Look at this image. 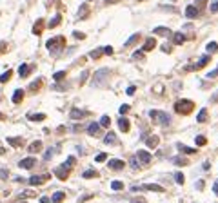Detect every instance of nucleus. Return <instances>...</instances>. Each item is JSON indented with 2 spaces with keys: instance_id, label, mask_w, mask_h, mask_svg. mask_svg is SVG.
Here are the masks:
<instances>
[{
  "instance_id": "obj_59",
  "label": "nucleus",
  "mask_w": 218,
  "mask_h": 203,
  "mask_svg": "<svg viewBox=\"0 0 218 203\" xmlns=\"http://www.w3.org/2000/svg\"><path fill=\"white\" fill-rule=\"evenodd\" d=\"M131 203H144V201H142V200H138V201H131Z\"/></svg>"
},
{
  "instance_id": "obj_10",
  "label": "nucleus",
  "mask_w": 218,
  "mask_h": 203,
  "mask_svg": "<svg viewBox=\"0 0 218 203\" xmlns=\"http://www.w3.org/2000/svg\"><path fill=\"white\" fill-rule=\"evenodd\" d=\"M54 174H57L60 180H66V178H67V174H69V169H66V167L62 165V167H58L57 171H54Z\"/></svg>"
},
{
  "instance_id": "obj_28",
  "label": "nucleus",
  "mask_w": 218,
  "mask_h": 203,
  "mask_svg": "<svg viewBox=\"0 0 218 203\" xmlns=\"http://www.w3.org/2000/svg\"><path fill=\"white\" fill-rule=\"evenodd\" d=\"M109 123H111V120H109V116H102L100 118V127H109Z\"/></svg>"
},
{
  "instance_id": "obj_54",
  "label": "nucleus",
  "mask_w": 218,
  "mask_h": 203,
  "mask_svg": "<svg viewBox=\"0 0 218 203\" xmlns=\"http://www.w3.org/2000/svg\"><path fill=\"white\" fill-rule=\"evenodd\" d=\"M127 94H135V87H133V85L127 87Z\"/></svg>"
},
{
  "instance_id": "obj_12",
  "label": "nucleus",
  "mask_w": 218,
  "mask_h": 203,
  "mask_svg": "<svg viewBox=\"0 0 218 203\" xmlns=\"http://www.w3.org/2000/svg\"><path fill=\"white\" fill-rule=\"evenodd\" d=\"M86 114H87V112H84V111H80V109H73V111H71V114H69V116H71L73 120H82V118L86 116Z\"/></svg>"
},
{
  "instance_id": "obj_25",
  "label": "nucleus",
  "mask_w": 218,
  "mask_h": 203,
  "mask_svg": "<svg viewBox=\"0 0 218 203\" xmlns=\"http://www.w3.org/2000/svg\"><path fill=\"white\" fill-rule=\"evenodd\" d=\"M176 147H178L180 151H184V152H187V154H193V152L196 151V149H191V147H186V145H182V143H178V145H176Z\"/></svg>"
},
{
  "instance_id": "obj_18",
  "label": "nucleus",
  "mask_w": 218,
  "mask_h": 203,
  "mask_svg": "<svg viewBox=\"0 0 218 203\" xmlns=\"http://www.w3.org/2000/svg\"><path fill=\"white\" fill-rule=\"evenodd\" d=\"M118 127H120L124 132H127V131H129V121H127L126 118H120V120H118Z\"/></svg>"
},
{
  "instance_id": "obj_27",
  "label": "nucleus",
  "mask_w": 218,
  "mask_h": 203,
  "mask_svg": "<svg viewBox=\"0 0 218 203\" xmlns=\"http://www.w3.org/2000/svg\"><path fill=\"white\" fill-rule=\"evenodd\" d=\"M8 141L13 145V147H18V145H22V138H8Z\"/></svg>"
},
{
  "instance_id": "obj_41",
  "label": "nucleus",
  "mask_w": 218,
  "mask_h": 203,
  "mask_svg": "<svg viewBox=\"0 0 218 203\" xmlns=\"http://www.w3.org/2000/svg\"><path fill=\"white\" fill-rule=\"evenodd\" d=\"M40 29H42V20H38V24L35 25V31H33V33H35V35H38V33H42Z\"/></svg>"
},
{
  "instance_id": "obj_2",
  "label": "nucleus",
  "mask_w": 218,
  "mask_h": 203,
  "mask_svg": "<svg viewBox=\"0 0 218 203\" xmlns=\"http://www.w3.org/2000/svg\"><path fill=\"white\" fill-rule=\"evenodd\" d=\"M149 116H151L155 121H158L160 125H169L171 123V118H169L167 112H162V111H151L149 112Z\"/></svg>"
},
{
  "instance_id": "obj_58",
  "label": "nucleus",
  "mask_w": 218,
  "mask_h": 203,
  "mask_svg": "<svg viewBox=\"0 0 218 203\" xmlns=\"http://www.w3.org/2000/svg\"><path fill=\"white\" fill-rule=\"evenodd\" d=\"M6 152V149H2V147H0V154H4Z\"/></svg>"
},
{
  "instance_id": "obj_7",
  "label": "nucleus",
  "mask_w": 218,
  "mask_h": 203,
  "mask_svg": "<svg viewBox=\"0 0 218 203\" xmlns=\"http://www.w3.org/2000/svg\"><path fill=\"white\" fill-rule=\"evenodd\" d=\"M47 178H49V174H44V176H31V178H29V183H31V185H40V183H44Z\"/></svg>"
},
{
  "instance_id": "obj_9",
  "label": "nucleus",
  "mask_w": 218,
  "mask_h": 203,
  "mask_svg": "<svg viewBox=\"0 0 218 203\" xmlns=\"http://www.w3.org/2000/svg\"><path fill=\"white\" fill-rule=\"evenodd\" d=\"M136 156H138V160L142 161V163H149V161H151V154H149L147 151H138Z\"/></svg>"
},
{
  "instance_id": "obj_26",
  "label": "nucleus",
  "mask_w": 218,
  "mask_h": 203,
  "mask_svg": "<svg viewBox=\"0 0 218 203\" xmlns=\"http://www.w3.org/2000/svg\"><path fill=\"white\" fill-rule=\"evenodd\" d=\"M155 35H169V29L167 27H155Z\"/></svg>"
},
{
  "instance_id": "obj_47",
  "label": "nucleus",
  "mask_w": 218,
  "mask_h": 203,
  "mask_svg": "<svg viewBox=\"0 0 218 203\" xmlns=\"http://www.w3.org/2000/svg\"><path fill=\"white\" fill-rule=\"evenodd\" d=\"M127 111H129V105H122V107H120V112H122V114L127 112Z\"/></svg>"
},
{
  "instance_id": "obj_4",
  "label": "nucleus",
  "mask_w": 218,
  "mask_h": 203,
  "mask_svg": "<svg viewBox=\"0 0 218 203\" xmlns=\"http://www.w3.org/2000/svg\"><path fill=\"white\" fill-rule=\"evenodd\" d=\"M58 44H66V40H64V36H57V38H51V40H47V47H49V49H53V51H57L58 49Z\"/></svg>"
},
{
  "instance_id": "obj_32",
  "label": "nucleus",
  "mask_w": 218,
  "mask_h": 203,
  "mask_svg": "<svg viewBox=\"0 0 218 203\" xmlns=\"http://www.w3.org/2000/svg\"><path fill=\"white\" fill-rule=\"evenodd\" d=\"M138 36H140V35H138V33H136V35H133V36H131V38H129V40H127V42H126V45H124V47H129V45H131L133 42H136V40H138Z\"/></svg>"
},
{
  "instance_id": "obj_40",
  "label": "nucleus",
  "mask_w": 218,
  "mask_h": 203,
  "mask_svg": "<svg viewBox=\"0 0 218 203\" xmlns=\"http://www.w3.org/2000/svg\"><path fill=\"white\" fill-rule=\"evenodd\" d=\"M73 163H75V158L71 156V158H67V161L64 163V167H66V169H69V167H73Z\"/></svg>"
},
{
  "instance_id": "obj_19",
  "label": "nucleus",
  "mask_w": 218,
  "mask_h": 203,
  "mask_svg": "<svg viewBox=\"0 0 218 203\" xmlns=\"http://www.w3.org/2000/svg\"><path fill=\"white\" fill-rule=\"evenodd\" d=\"M144 189H147V191H155V192H164V187H160V185H153V183L144 185Z\"/></svg>"
},
{
  "instance_id": "obj_48",
  "label": "nucleus",
  "mask_w": 218,
  "mask_h": 203,
  "mask_svg": "<svg viewBox=\"0 0 218 203\" xmlns=\"http://www.w3.org/2000/svg\"><path fill=\"white\" fill-rule=\"evenodd\" d=\"M53 152H54V151H51V149H49V151H47V152H46V156H44V158H46V160H49V158L53 156Z\"/></svg>"
},
{
  "instance_id": "obj_16",
  "label": "nucleus",
  "mask_w": 218,
  "mask_h": 203,
  "mask_svg": "<svg viewBox=\"0 0 218 203\" xmlns=\"http://www.w3.org/2000/svg\"><path fill=\"white\" fill-rule=\"evenodd\" d=\"M155 45H156V40H155V38H147L146 44H144V51H151Z\"/></svg>"
},
{
  "instance_id": "obj_5",
  "label": "nucleus",
  "mask_w": 218,
  "mask_h": 203,
  "mask_svg": "<svg viewBox=\"0 0 218 203\" xmlns=\"http://www.w3.org/2000/svg\"><path fill=\"white\" fill-rule=\"evenodd\" d=\"M198 15H200V9H196V5H187V8H186V16L187 18L195 20Z\"/></svg>"
},
{
  "instance_id": "obj_55",
  "label": "nucleus",
  "mask_w": 218,
  "mask_h": 203,
  "mask_svg": "<svg viewBox=\"0 0 218 203\" xmlns=\"http://www.w3.org/2000/svg\"><path fill=\"white\" fill-rule=\"evenodd\" d=\"M40 201H42V203H49L51 200H49V198H46V196H42V198H40Z\"/></svg>"
},
{
  "instance_id": "obj_24",
  "label": "nucleus",
  "mask_w": 218,
  "mask_h": 203,
  "mask_svg": "<svg viewBox=\"0 0 218 203\" xmlns=\"http://www.w3.org/2000/svg\"><path fill=\"white\" fill-rule=\"evenodd\" d=\"M111 189H113V191H122V189H124V183L118 181V180H115L113 183H111Z\"/></svg>"
},
{
  "instance_id": "obj_22",
  "label": "nucleus",
  "mask_w": 218,
  "mask_h": 203,
  "mask_svg": "<svg viewBox=\"0 0 218 203\" xmlns=\"http://www.w3.org/2000/svg\"><path fill=\"white\" fill-rule=\"evenodd\" d=\"M40 149H42V143H40V141H33L29 145V152H38Z\"/></svg>"
},
{
  "instance_id": "obj_11",
  "label": "nucleus",
  "mask_w": 218,
  "mask_h": 203,
  "mask_svg": "<svg viewBox=\"0 0 218 203\" xmlns=\"http://www.w3.org/2000/svg\"><path fill=\"white\" fill-rule=\"evenodd\" d=\"M104 141H106V143L109 145V143H111V145H115V143H117V134H115V132H111V131H109L107 134H106V138H104Z\"/></svg>"
},
{
  "instance_id": "obj_51",
  "label": "nucleus",
  "mask_w": 218,
  "mask_h": 203,
  "mask_svg": "<svg viewBox=\"0 0 218 203\" xmlns=\"http://www.w3.org/2000/svg\"><path fill=\"white\" fill-rule=\"evenodd\" d=\"M78 15H87V8H86V5H84V8H82V9L78 11Z\"/></svg>"
},
{
  "instance_id": "obj_20",
  "label": "nucleus",
  "mask_w": 218,
  "mask_h": 203,
  "mask_svg": "<svg viewBox=\"0 0 218 203\" xmlns=\"http://www.w3.org/2000/svg\"><path fill=\"white\" fill-rule=\"evenodd\" d=\"M146 143H147V147H156L158 145V136H149L146 140Z\"/></svg>"
},
{
  "instance_id": "obj_50",
  "label": "nucleus",
  "mask_w": 218,
  "mask_h": 203,
  "mask_svg": "<svg viewBox=\"0 0 218 203\" xmlns=\"http://www.w3.org/2000/svg\"><path fill=\"white\" fill-rule=\"evenodd\" d=\"M87 74H89V73H87V71H86V73H82V78H80V84H84V80L87 78Z\"/></svg>"
},
{
  "instance_id": "obj_6",
  "label": "nucleus",
  "mask_w": 218,
  "mask_h": 203,
  "mask_svg": "<svg viewBox=\"0 0 218 203\" xmlns=\"http://www.w3.org/2000/svg\"><path fill=\"white\" fill-rule=\"evenodd\" d=\"M35 163H37V160L35 158H24V160H20V167H22V169H33V167H35Z\"/></svg>"
},
{
  "instance_id": "obj_56",
  "label": "nucleus",
  "mask_w": 218,
  "mask_h": 203,
  "mask_svg": "<svg viewBox=\"0 0 218 203\" xmlns=\"http://www.w3.org/2000/svg\"><path fill=\"white\" fill-rule=\"evenodd\" d=\"M213 191H215V194H218V181H215V185H213Z\"/></svg>"
},
{
  "instance_id": "obj_46",
  "label": "nucleus",
  "mask_w": 218,
  "mask_h": 203,
  "mask_svg": "<svg viewBox=\"0 0 218 203\" xmlns=\"http://www.w3.org/2000/svg\"><path fill=\"white\" fill-rule=\"evenodd\" d=\"M104 53H106V55H111V53H113V47H111V45L104 47Z\"/></svg>"
},
{
  "instance_id": "obj_49",
  "label": "nucleus",
  "mask_w": 218,
  "mask_h": 203,
  "mask_svg": "<svg viewBox=\"0 0 218 203\" xmlns=\"http://www.w3.org/2000/svg\"><path fill=\"white\" fill-rule=\"evenodd\" d=\"M131 167H133V169L138 167V161H136V158H133V160H131Z\"/></svg>"
},
{
  "instance_id": "obj_31",
  "label": "nucleus",
  "mask_w": 218,
  "mask_h": 203,
  "mask_svg": "<svg viewBox=\"0 0 218 203\" xmlns=\"http://www.w3.org/2000/svg\"><path fill=\"white\" fill-rule=\"evenodd\" d=\"M97 176H98L97 171H86L84 172V178H87V180H89V178H97Z\"/></svg>"
},
{
  "instance_id": "obj_37",
  "label": "nucleus",
  "mask_w": 218,
  "mask_h": 203,
  "mask_svg": "<svg viewBox=\"0 0 218 203\" xmlns=\"http://www.w3.org/2000/svg\"><path fill=\"white\" fill-rule=\"evenodd\" d=\"M9 78H11V71H8V73H4V74H2V76H0V82H2V84H4V82H8V80H9Z\"/></svg>"
},
{
  "instance_id": "obj_13",
  "label": "nucleus",
  "mask_w": 218,
  "mask_h": 203,
  "mask_svg": "<svg viewBox=\"0 0 218 203\" xmlns=\"http://www.w3.org/2000/svg\"><path fill=\"white\" fill-rule=\"evenodd\" d=\"M98 131H100V125H98V123H91L89 127H87V132H89L91 136H97Z\"/></svg>"
},
{
  "instance_id": "obj_30",
  "label": "nucleus",
  "mask_w": 218,
  "mask_h": 203,
  "mask_svg": "<svg viewBox=\"0 0 218 203\" xmlns=\"http://www.w3.org/2000/svg\"><path fill=\"white\" fill-rule=\"evenodd\" d=\"M46 118V114H29V120H33V121H42Z\"/></svg>"
},
{
  "instance_id": "obj_34",
  "label": "nucleus",
  "mask_w": 218,
  "mask_h": 203,
  "mask_svg": "<svg viewBox=\"0 0 218 203\" xmlns=\"http://www.w3.org/2000/svg\"><path fill=\"white\" fill-rule=\"evenodd\" d=\"M209 11L211 13H218V0H213V4L209 5Z\"/></svg>"
},
{
  "instance_id": "obj_53",
  "label": "nucleus",
  "mask_w": 218,
  "mask_h": 203,
  "mask_svg": "<svg viewBox=\"0 0 218 203\" xmlns=\"http://www.w3.org/2000/svg\"><path fill=\"white\" fill-rule=\"evenodd\" d=\"M73 35H75V38H84V35H82V33H78V31H75Z\"/></svg>"
},
{
  "instance_id": "obj_8",
  "label": "nucleus",
  "mask_w": 218,
  "mask_h": 203,
  "mask_svg": "<svg viewBox=\"0 0 218 203\" xmlns=\"http://www.w3.org/2000/svg\"><path fill=\"white\" fill-rule=\"evenodd\" d=\"M124 161L122 160H109V169H113V171H120V169H124Z\"/></svg>"
},
{
  "instance_id": "obj_61",
  "label": "nucleus",
  "mask_w": 218,
  "mask_h": 203,
  "mask_svg": "<svg viewBox=\"0 0 218 203\" xmlns=\"http://www.w3.org/2000/svg\"><path fill=\"white\" fill-rule=\"evenodd\" d=\"M215 73H216V76H218V69H215Z\"/></svg>"
},
{
  "instance_id": "obj_3",
  "label": "nucleus",
  "mask_w": 218,
  "mask_h": 203,
  "mask_svg": "<svg viewBox=\"0 0 218 203\" xmlns=\"http://www.w3.org/2000/svg\"><path fill=\"white\" fill-rule=\"evenodd\" d=\"M106 76H107V69H100L97 74H95V78H93V85H95V87L102 85V82L106 80Z\"/></svg>"
},
{
  "instance_id": "obj_1",
  "label": "nucleus",
  "mask_w": 218,
  "mask_h": 203,
  "mask_svg": "<svg viewBox=\"0 0 218 203\" xmlns=\"http://www.w3.org/2000/svg\"><path fill=\"white\" fill-rule=\"evenodd\" d=\"M175 111L180 112V114H189L191 111H193V102H189V100H178L175 104Z\"/></svg>"
},
{
  "instance_id": "obj_23",
  "label": "nucleus",
  "mask_w": 218,
  "mask_h": 203,
  "mask_svg": "<svg viewBox=\"0 0 218 203\" xmlns=\"http://www.w3.org/2000/svg\"><path fill=\"white\" fill-rule=\"evenodd\" d=\"M18 73H20V76H27V73H29V65L22 64V65L18 67Z\"/></svg>"
},
{
  "instance_id": "obj_44",
  "label": "nucleus",
  "mask_w": 218,
  "mask_h": 203,
  "mask_svg": "<svg viewBox=\"0 0 218 203\" xmlns=\"http://www.w3.org/2000/svg\"><path fill=\"white\" fill-rule=\"evenodd\" d=\"M142 56H144V51H136L135 55H133V58H135V60H138V58H142Z\"/></svg>"
},
{
  "instance_id": "obj_42",
  "label": "nucleus",
  "mask_w": 218,
  "mask_h": 203,
  "mask_svg": "<svg viewBox=\"0 0 218 203\" xmlns=\"http://www.w3.org/2000/svg\"><path fill=\"white\" fill-rule=\"evenodd\" d=\"M66 76V71H58V73H54V80H62Z\"/></svg>"
},
{
  "instance_id": "obj_38",
  "label": "nucleus",
  "mask_w": 218,
  "mask_h": 203,
  "mask_svg": "<svg viewBox=\"0 0 218 203\" xmlns=\"http://www.w3.org/2000/svg\"><path fill=\"white\" fill-rule=\"evenodd\" d=\"M206 136H196V145H206Z\"/></svg>"
},
{
  "instance_id": "obj_45",
  "label": "nucleus",
  "mask_w": 218,
  "mask_h": 203,
  "mask_svg": "<svg viewBox=\"0 0 218 203\" xmlns=\"http://www.w3.org/2000/svg\"><path fill=\"white\" fill-rule=\"evenodd\" d=\"M38 85H40V80H37V82H33V84L29 85V89H33V91H35L37 87H38Z\"/></svg>"
},
{
  "instance_id": "obj_36",
  "label": "nucleus",
  "mask_w": 218,
  "mask_h": 203,
  "mask_svg": "<svg viewBox=\"0 0 218 203\" xmlns=\"http://www.w3.org/2000/svg\"><path fill=\"white\" fill-rule=\"evenodd\" d=\"M175 180H176V183H180V185H182L186 178H184V174H182V172H176V174H175Z\"/></svg>"
},
{
  "instance_id": "obj_21",
  "label": "nucleus",
  "mask_w": 218,
  "mask_h": 203,
  "mask_svg": "<svg viewBox=\"0 0 218 203\" xmlns=\"http://www.w3.org/2000/svg\"><path fill=\"white\" fill-rule=\"evenodd\" d=\"M206 120H207V111L202 109V111L198 112V116H196V121H198V123H204Z\"/></svg>"
},
{
  "instance_id": "obj_39",
  "label": "nucleus",
  "mask_w": 218,
  "mask_h": 203,
  "mask_svg": "<svg viewBox=\"0 0 218 203\" xmlns=\"http://www.w3.org/2000/svg\"><path fill=\"white\" fill-rule=\"evenodd\" d=\"M173 161H175L176 165H186V163H187V160H186V158H175Z\"/></svg>"
},
{
  "instance_id": "obj_17",
  "label": "nucleus",
  "mask_w": 218,
  "mask_h": 203,
  "mask_svg": "<svg viewBox=\"0 0 218 203\" xmlns=\"http://www.w3.org/2000/svg\"><path fill=\"white\" fill-rule=\"evenodd\" d=\"M173 40H175V44H176V45H182L184 42H186V36H184L182 33H175V36H173Z\"/></svg>"
},
{
  "instance_id": "obj_35",
  "label": "nucleus",
  "mask_w": 218,
  "mask_h": 203,
  "mask_svg": "<svg viewBox=\"0 0 218 203\" xmlns=\"http://www.w3.org/2000/svg\"><path fill=\"white\" fill-rule=\"evenodd\" d=\"M60 20H62L60 16H54V18L51 20V22H49V27H57V25L60 24Z\"/></svg>"
},
{
  "instance_id": "obj_52",
  "label": "nucleus",
  "mask_w": 218,
  "mask_h": 203,
  "mask_svg": "<svg viewBox=\"0 0 218 203\" xmlns=\"http://www.w3.org/2000/svg\"><path fill=\"white\" fill-rule=\"evenodd\" d=\"M206 2H207V0H198V8H204V5H206ZM198 8H196V9H198Z\"/></svg>"
},
{
  "instance_id": "obj_15",
  "label": "nucleus",
  "mask_w": 218,
  "mask_h": 203,
  "mask_svg": "<svg viewBox=\"0 0 218 203\" xmlns=\"http://www.w3.org/2000/svg\"><path fill=\"white\" fill-rule=\"evenodd\" d=\"M62 200H66V194L64 192H54L53 198H51L53 203H62Z\"/></svg>"
},
{
  "instance_id": "obj_60",
  "label": "nucleus",
  "mask_w": 218,
  "mask_h": 203,
  "mask_svg": "<svg viewBox=\"0 0 218 203\" xmlns=\"http://www.w3.org/2000/svg\"><path fill=\"white\" fill-rule=\"evenodd\" d=\"M104 2H117V0H104Z\"/></svg>"
},
{
  "instance_id": "obj_57",
  "label": "nucleus",
  "mask_w": 218,
  "mask_h": 203,
  "mask_svg": "<svg viewBox=\"0 0 218 203\" xmlns=\"http://www.w3.org/2000/svg\"><path fill=\"white\" fill-rule=\"evenodd\" d=\"M0 178H8V172H6V171H0Z\"/></svg>"
},
{
  "instance_id": "obj_33",
  "label": "nucleus",
  "mask_w": 218,
  "mask_h": 203,
  "mask_svg": "<svg viewBox=\"0 0 218 203\" xmlns=\"http://www.w3.org/2000/svg\"><path fill=\"white\" fill-rule=\"evenodd\" d=\"M102 53H104V49H95V51H91V53H89V56H91V58H98V56L102 55Z\"/></svg>"
},
{
  "instance_id": "obj_29",
  "label": "nucleus",
  "mask_w": 218,
  "mask_h": 203,
  "mask_svg": "<svg viewBox=\"0 0 218 203\" xmlns=\"http://www.w3.org/2000/svg\"><path fill=\"white\" fill-rule=\"evenodd\" d=\"M216 51H218L216 42H209V44H207V53H216Z\"/></svg>"
},
{
  "instance_id": "obj_14",
  "label": "nucleus",
  "mask_w": 218,
  "mask_h": 203,
  "mask_svg": "<svg viewBox=\"0 0 218 203\" xmlns=\"http://www.w3.org/2000/svg\"><path fill=\"white\" fill-rule=\"evenodd\" d=\"M22 98H24V91H22V89H17L15 94H13V102H15V104H20Z\"/></svg>"
},
{
  "instance_id": "obj_43",
  "label": "nucleus",
  "mask_w": 218,
  "mask_h": 203,
  "mask_svg": "<svg viewBox=\"0 0 218 203\" xmlns=\"http://www.w3.org/2000/svg\"><path fill=\"white\" fill-rule=\"evenodd\" d=\"M106 158H107V154L106 152H100L98 156H97V161H106Z\"/></svg>"
}]
</instances>
